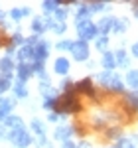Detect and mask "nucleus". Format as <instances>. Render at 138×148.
<instances>
[{
  "label": "nucleus",
  "mask_w": 138,
  "mask_h": 148,
  "mask_svg": "<svg viewBox=\"0 0 138 148\" xmlns=\"http://www.w3.org/2000/svg\"><path fill=\"white\" fill-rule=\"evenodd\" d=\"M81 111V101L75 97V91L71 93H63L57 97V105H55V111L57 114H67V113H77Z\"/></svg>",
  "instance_id": "f257e3e1"
},
{
  "label": "nucleus",
  "mask_w": 138,
  "mask_h": 148,
  "mask_svg": "<svg viewBox=\"0 0 138 148\" xmlns=\"http://www.w3.org/2000/svg\"><path fill=\"white\" fill-rule=\"evenodd\" d=\"M97 79H99V83H101L103 87H107V89H111V91H115V93L124 91V83L120 79V75H116L113 71H103V73H99Z\"/></svg>",
  "instance_id": "f03ea898"
},
{
  "label": "nucleus",
  "mask_w": 138,
  "mask_h": 148,
  "mask_svg": "<svg viewBox=\"0 0 138 148\" xmlns=\"http://www.w3.org/2000/svg\"><path fill=\"white\" fill-rule=\"evenodd\" d=\"M8 140H10L12 144L16 148H28L32 142H34V138L32 134L26 130V128H18V130H10L8 132Z\"/></svg>",
  "instance_id": "7ed1b4c3"
},
{
  "label": "nucleus",
  "mask_w": 138,
  "mask_h": 148,
  "mask_svg": "<svg viewBox=\"0 0 138 148\" xmlns=\"http://www.w3.org/2000/svg\"><path fill=\"white\" fill-rule=\"evenodd\" d=\"M77 36H79L81 42L97 40V38H99V30H97V24H93L91 20H85V22H77Z\"/></svg>",
  "instance_id": "20e7f679"
},
{
  "label": "nucleus",
  "mask_w": 138,
  "mask_h": 148,
  "mask_svg": "<svg viewBox=\"0 0 138 148\" xmlns=\"http://www.w3.org/2000/svg\"><path fill=\"white\" fill-rule=\"evenodd\" d=\"M71 53L77 61H87L89 59V46L87 42H73V47H71Z\"/></svg>",
  "instance_id": "39448f33"
},
{
  "label": "nucleus",
  "mask_w": 138,
  "mask_h": 148,
  "mask_svg": "<svg viewBox=\"0 0 138 148\" xmlns=\"http://www.w3.org/2000/svg\"><path fill=\"white\" fill-rule=\"evenodd\" d=\"M49 56V44L47 42H38V46H34V61L44 63Z\"/></svg>",
  "instance_id": "423d86ee"
},
{
  "label": "nucleus",
  "mask_w": 138,
  "mask_h": 148,
  "mask_svg": "<svg viewBox=\"0 0 138 148\" xmlns=\"http://www.w3.org/2000/svg\"><path fill=\"white\" fill-rule=\"evenodd\" d=\"M75 132V128L69 125H59L57 128H55V132H53V136H55V140H59L61 144L63 142H67L69 138H71V134Z\"/></svg>",
  "instance_id": "0eeeda50"
},
{
  "label": "nucleus",
  "mask_w": 138,
  "mask_h": 148,
  "mask_svg": "<svg viewBox=\"0 0 138 148\" xmlns=\"http://www.w3.org/2000/svg\"><path fill=\"white\" fill-rule=\"evenodd\" d=\"M73 89H75V93H85V95H89V97H95V87H93V81L89 79V77L77 81Z\"/></svg>",
  "instance_id": "6e6552de"
},
{
  "label": "nucleus",
  "mask_w": 138,
  "mask_h": 148,
  "mask_svg": "<svg viewBox=\"0 0 138 148\" xmlns=\"http://www.w3.org/2000/svg\"><path fill=\"white\" fill-rule=\"evenodd\" d=\"M47 28H49V18H47V16H38V18L32 20V32H34L36 36L44 34Z\"/></svg>",
  "instance_id": "1a4fd4ad"
},
{
  "label": "nucleus",
  "mask_w": 138,
  "mask_h": 148,
  "mask_svg": "<svg viewBox=\"0 0 138 148\" xmlns=\"http://www.w3.org/2000/svg\"><path fill=\"white\" fill-rule=\"evenodd\" d=\"M113 26H115V18L113 16H105L97 22V30L101 36H107L109 32H113Z\"/></svg>",
  "instance_id": "9d476101"
},
{
  "label": "nucleus",
  "mask_w": 138,
  "mask_h": 148,
  "mask_svg": "<svg viewBox=\"0 0 138 148\" xmlns=\"http://www.w3.org/2000/svg\"><path fill=\"white\" fill-rule=\"evenodd\" d=\"M16 75H18V81L26 83V81L34 75V73H32V67H30V63H18V65H16Z\"/></svg>",
  "instance_id": "9b49d317"
},
{
  "label": "nucleus",
  "mask_w": 138,
  "mask_h": 148,
  "mask_svg": "<svg viewBox=\"0 0 138 148\" xmlns=\"http://www.w3.org/2000/svg\"><path fill=\"white\" fill-rule=\"evenodd\" d=\"M16 56H18V63H28V59H30V61L34 59V47L24 44V46L18 49V53H16Z\"/></svg>",
  "instance_id": "f8f14e48"
},
{
  "label": "nucleus",
  "mask_w": 138,
  "mask_h": 148,
  "mask_svg": "<svg viewBox=\"0 0 138 148\" xmlns=\"http://www.w3.org/2000/svg\"><path fill=\"white\" fill-rule=\"evenodd\" d=\"M14 109V99H0V121L4 123V119H8Z\"/></svg>",
  "instance_id": "ddd939ff"
},
{
  "label": "nucleus",
  "mask_w": 138,
  "mask_h": 148,
  "mask_svg": "<svg viewBox=\"0 0 138 148\" xmlns=\"http://www.w3.org/2000/svg\"><path fill=\"white\" fill-rule=\"evenodd\" d=\"M69 67H71V63H69L67 57H57V59H55V63H53V69H55V73H57V75H67Z\"/></svg>",
  "instance_id": "4468645a"
},
{
  "label": "nucleus",
  "mask_w": 138,
  "mask_h": 148,
  "mask_svg": "<svg viewBox=\"0 0 138 148\" xmlns=\"http://www.w3.org/2000/svg\"><path fill=\"white\" fill-rule=\"evenodd\" d=\"M101 63H103L105 71H113V69L116 67L115 51H105V53H103V59H101Z\"/></svg>",
  "instance_id": "2eb2a0df"
},
{
  "label": "nucleus",
  "mask_w": 138,
  "mask_h": 148,
  "mask_svg": "<svg viewBox=\"0 0 138 148\" xmlns=\"http://www.w3.org/2000/svg\"><path fill=\"white\" fill-rule=\"evenodd\" d=\"M4 126L6 128H10V130H18V128H24V123L20 116H16V114H10L8 119H4Z\"/></svg>",
  "instance_id": "dca6fc26"
},
{
  "label": "nucleus",
  "mask_w": 138,
  "mask_h": 148,
  "mask_svg": "<svg viewBox=\"0 0 138 148\" xmlns=\"http://www.w3.org/2000/svg\"><path fill=\"white\" fill-rule=\"evenodd\" d=\"M12 91H14V97L16 99H26L28 97V87H26V83H22V81H16L12 85Z\"/></svg>",
  "instance_id": "f3484780"
},
{
  "label": "nucleus",
  "mask_w": 138,
  "mask_h": 148,
  "mask_svg": "<svg viewBox=\"0 0 138 148\" xmlns=\"http://www.w3.org/2000/svg\"><path fill=\"white\" fill-rule=\"evenodd\" d=\"M91 18V10H89V4H79L77 6V14H75V20L77 22H85Z\"/></svg>",
  "instance_id": "a211bd4d"
},
{
  "label": "nucleus",
  "mask_w": 138,
  "mask_h": 148,
  "mask_svg": "<svg viewBox=\"0 0 138 148\" xmlns=\"http://www.w3.org/2000/svg\"><path fill=\"white\" fill-rule=\"evenodd\" d=\"M115 59H116V65L118 67H128V63H130V57H128V53L122 47L115 51Z\"/></svg>",
  "instance_id": "6ab92c4d"
},
{
  "label": "nucleus",
  "mask_w": 138,
  "mask_h": 148,
  "mask_svg": "<svg viewBox=\"0 0 138 148\" xmlns=\"http://www.w3.org/2000/svg\"><path fill=\"white\" fill-rule=\"evenodd\" d=\"M14 67H16V63L12 61L10 56H6V57H2V59H0V71H2V75L12 73V69H14Z\"/></svg>",
  "instance_id": "aec40b11"
},
{
  "label": "nucleus",
  "mask_w": 138,
  "mask_h": 148,
  "mask_svg": "<svg viewBox=\"0 0 138 148\" xmlns=\"http://www.w3.org/2000/svg\"><path fill=\"white\" fill-rule=\"evenodd\" d=\"M126 85L132 87L134 91H138V69H130L126 73Z\"/></svg>",
  "instance_id": "412c9836"
},
{
  "label": "nucleus",
  "mask_w": 138,
  "mask_h": 148,
  "mask_svg": "<svg viewBox=\"0 0 138 148\" xmlns=\"http://www.w3.org/2000/svg\"><path fill=\"white\" fill-rule=\"evenodd\" d=\"M32 132H36L38 138L46 136V126H44V123H42L40 119H34V121H32Z\"/></svg>",
  "instance_id": "4be33fe9"
},
{
  "label": "nucleus",
  "mask_w": 138,
  "mask_h": 148,
  "mask_svg": "<svg viewBox=\"0 0 138 148\" xmlns=\"http://www.w3.org/2000/svg\"><path fill=\"white\" fill-rule=\"evenodd\" d=\"M128 28V20L124 18H115V26H113V32L115 34H124Z\"/></svg>",
  "instance_id": "5701e85b"
},
{
  "label": "nucleus",
  "mask_w": 138,
  "mask_h": 148,
  "mask_svg": "<svg viewBox=\"0 0 138 148\" xmlns=\"http://www.w3.org/2000/svg\"><path fill=\"white\" fill-rule=\"evenodd\" d=\"M30 14V8H14V10L10 12V18L14 20V22H20L22 18H26Z\"/></svg>",
  "instance_id": "b1692460"
},
{
  "label": "nucleus",
  "mask_w": 138,
  "mask_h": 148,
  "mask_svg": "<svg viewBox=\"0 0 138 148\" xmlns=\"http://www.w3.org/2000/svg\"><path fill=\"white\" fill-rule=\"evenodd\" d=\"M12 73H6V75H2L0 77V93L8 91V89H12Z\"/></svg>",
  "instance_id": "393cba45"
},
{
  "label": "nucleus",
  "mask_w": 138,
  "mask_h": 148,
  "mask_svg": "<svg viewBox=\"0 0 138 148\" xmlns=\"http://www.w3.org/2000/svg\"><path fill=\"white\" fill-rule=\"evenodd\" d=\"M49 30L55 32V34H63V32L67 30V26H65V22H55V20L49 18Z\"/></svg>",
  "instance_id": "a878e982"
},
{
  "label": "nucleus",
  "mask_w": 138,
  "mask_h": 148,
  "mask_svg": "<svg viewBox=\"0 0 138 148\" xmlns=\"http://www.w3.org/2000/svg\"><path fill=\"white\" fill-rule=\"evenodd\" d=\"M67 14H69L67 6H59L57 10L53 12V20H55V22H65V18H67Z\"/></svg>",
  "instance_id": "bb28decb"
},
{
  "label": "nucleus",
  "mask_w": 138,
  "mask_h": 148,
  "mask_svg": "<svg viewBox=\"0 0 138 148\" xmlns=\"http://www.w3.org/2000/svg\"><path fill=\"white\" fill-rule=\"evenodd\" d=\"M59 6H61V4H59V2H55V0H46V2H42V8H44L47 14H53Z\"/></svg>",
  "instance_id": "cd10ccee"
},
{
  "label": "nucleus",
  "mask_w": 138,
  "mask_h": 148,
  "mask_svg": "<svg viewBox=\"0 0 138 148\" xmlns=\"http://www.w3.org/2000/svg\"><path fill=\"white\" fill-rule=\"evenodd\" d=\"M95 47L99 49V51H107V47H109V38L107 36H99L97 40H95Z\"/></svg>",
  "instance_id": "c85d7f7f"
},
{
  "label": "nucleus",
  "mask_w": 138,
  "mask_h": 148,
  "mask_svg": "<svg viewBox=\"0 0 138 148\" xmlns=\"http://www.w3.org/2000/svg\"><path fill=\"white\" fill-rule=\"evenodd\" d=\"M126 101L130 103V107H132V111H138V91H132L126 95Z\"/></svg>",
  "instance_id": "c756f323"
},
{
  "label": "nucleus",
  "mask_w": 138,
  "mask_h": 148,
  "mask_svg": "<svg viewBox=\"0 0 138 148\" xmlns=\"http://www.w3.org/2000/svg\"><path fill=\"white\" fill-rule=\"evenodd\" d=\"M24 44H26V40L22 38V34H20V32H16V34L12 36V42H10V46H12V47H16V46L22 47Z\"/></svg>",
  "instance_id": "7c9ffc66"
},
{
  "label": "nucleus",
  "mask_w": 138,
  "mask_h": 148,
  "mask_svg": "<svg viewBox=\"0 0 138 148\" xmlns=\"http://www.w3.org/2000/svg\"><path fill=\"white\" fill-rule=\"evenodd\" d=\"M59 51H71V47H73V42L71 40H61L57 46H55Z\"/></svg>",
  "instance_id": "2f4dec72"
},
{
  "label": "nucleus",
  "mask_w": 138,
  "mask_h": 148,
  "mask_svg": "<svg viewBox=\"0 0 138 148\" xmlns=\"http://www.w3.org/2000/svg\"><path fill=\"white\" fill-rule=\"evenodd\" d=\"M115 148H136V144H134L132 140H128V138H120L115 144Z\"/></svg>",
  "instance_id": "473e14b6"
},
{
  "label": "nucleus",
  "mask_w": 138,
  "mask_h": 148,
  "mask_svg": "<svg viewBox=\"0 0 138 148\" xmlns=\"http://www.w3.org/2000/svg\"><path fill=\"white\" fill-rule=\"evenodd\" d=\"M55 105H57V99H44V109L53 113L55 111Z\"/></svg>",
  "instance_id": "72a5a7b5"
},
{
  "label": "nucleus",
  "mask_w": 138,
  "mask_h": 148,
  "mask_svg": "<svg viewBox=\"0 0 138 148\" xmlns=\"http://www.w3.org/2000/svg\"><path fill=\"white\" fill-rule=\"evenodd\" d=\"M105 8H107V4H105V2H91V4H89L91 14H93V12H101V10H105Z\"/></svg>",
  "instance_id": "f704fd0d"
},
{
  "label": "nucleus",
  "mask_w": 138,
  "mask_h": 148,
  "mask_svg": "<svg viewBox=\"0 0 138 148\" xmlns=\"http://www.w3.org/2000/svg\"><path fill=\"white\" fill-rule=\"evenodd\" d=\"M47 121H49V123H57V121H61V114H57V113H49V114H47Z\"/></svg>",
  "instance_id": "c9c22d12"
},
{
  "label": "nucleus",
  "mask_w": 138,
  "mask_h": 148,
  "mask_svg": "<svg viewBox=\"0 0 138 148\" xmlns=\"http://www.w3.org/2000/svg\"><path fill=\"white\" fill-rule=\"evenodd\" d=\"M61 148H77V146H75L71 140H67V142H63V144H61Z\"/></svg>",
  "instance_id": "e433bc0d"
},
{
  "label": "nucleus",
  "mask_w": 138,
  "mask_h": 148,
  "mask_svg": "<svg viewBox=\"0 0 138 148\" xmlns=\"http://www.w3.org/2000/svg\"><path fill=\"white\" fill-rule=\"evenodd\" d=\"M132 56H136V57H138V42L134 44V46H132Z\"/></svg>",
  "instance_id": "4c0bfd02"
},
{
  "label": "nucleus",
  "mask_w": 138,
  "mask_h": 148,
  "mask_svg": "<svg viewBox=\"0 0 138 148\" xmlns=\"http://www.w3.org/2000/svg\"><path fill=\"white\" fill-rule=\"evenodd\" d=\"M132 10H134V16L138 18V2H134V4H132Z\"/></svg>",
  "instance_id": "58836bf2"
},
{
  "label": "nucleus",
  "mask_w": 138,
  "mask_h": 148,
  "mask_svg": "<svg viewBox=\"0 0 138 148\" xmlns=\"http://www.w3.org/2000/svg\"><path fill=\"white\" fill-rule=\"evenodd\" d=\"M4 136V128H2V126H0V138Z\"/></svg>",
  "instance_id": "ea45409f"
},
{
  "label": "nucleus",
  "mask_w": 138,
  "mask_h": 148,
  "mask_svg": "<svg viewBox=\"0 0 138 148\" xmlns=\"http://www.w3.org/2000/svg\"><path fill=\"white\" fill-rule=\"evenodd\" d=\"M2 18H4V14H2V10H0V20H2Z\"/></svg>",
  "instance_id": "a19ab883"
}]
</instances>
